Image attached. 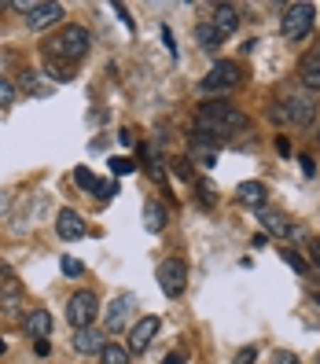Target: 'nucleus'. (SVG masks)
<instances>
[{
  "mask_svg": "<svg viewBox=\"0 0 320 364\" xmlns=\"http://www.w3.org/2000/svg\"><path fill=\"white\" fill-rule=\"evenodd\" d=\"M199 125L210 133V140L218 144L232 133H247L250 129V118L240 111V107H232V103H203L199 107Z\"/></svg>",
  "mask_w": 320,
  "mask_h": 364,
  "instance_id": "obj_1",
  "label": "nucleus"
},
{
  "mask_svg": "<svg viewBox=\"0 0 320 364\" xmlns=\"http://www.w3.org/2000/svg\"><path fill=\"white\" fill-rule=\"evenodd\" d=\"M48 52L59 55V59H81L85 52H89V30L85 26H63L52 41H48Z\"/></svg>",
  "mask_w": 320,
  "mask_h": 364,
  "instance_id": "obj_2",
  "label": "nucleus"
},
{
  "mask_svg": "<svg viewBox=\"0 0 320 364\" xmlns=\"http://www.w3.org/2000/svg\"><path fill=\"white\" fill-rule=\"evenodd\" d=\"M313 4H291L287 15H284V23H280V33L287 41H302L309 30H313Z\"/></svg>",
  "mask_w": 320,
  "mask_h": 364,
  "instance_id": "obj_3",
  "label": "nucleus"
},
{
  "mask_svg": "<svg viewBox=\"0 0 320 364\" xmlns=\"http://www.w3.org/2000/svg\"><path fill=\"white\" fill-rule=\"evenodd\" d=\"M96 313H100V302H96L92 291H78V294L70 298V306H67V320H70L78 331H81V328H92Z\"/></svg>",
  "mask_w": 320,
  "mask_h": 364,
  "instance_id": "obj_4",
  "label": "nucleus"
},
{
  "mask_svg": "<svg viewBox=\"0 0 320 364\" xmlns=\"http://www.w3.org/2000/svg\"><path fill=\"white\" fill-rule=\"evenodd\" d=\"M159 287H162L169 298L184 294V287H188V265H184L181 258H166V262L159 265Z\"/></svg>",
  "mask_w": 320,
  "mask_h": 364,
  "instance_id": "obj_5",
  "label": "nucleus"
},
{
  "mask_svg": "<svg viewBox=\"0 0 320 364\" xmlns=\"http://www.w3.org/2000/svg\"><path fill=\"white\" fill-rule=\"evenodd\" d=\"M133 309H137V294H129V291L118 294L114 302L107 306V313H103V328H107V331H122L125 320L133 316Z\"/></svg>",
  "mask_w": 320,
  "mask_h": 364,
  "instance_id": "obj_6",
  "label": "nucleus"
},
{
  "mask_svg": "<svg viewBox=\"0 0 320 364\" xmlns=\"http://www.w3.org/2000/svg\"><path fill=\"white\" fill-rule=\"evenodd\" d=\"M240 81V67L236 63H213V70L203 77V92H225Z\"/></svg>",
  "mask_w": 320,
  "mask_h": 364,
  "instance_id": "obj_7",
  "label": "nucleus"
},
{
  "mask_svg": "<svg viewBox=\"0 0 320 364\" xmlns=\"http://www.w3.org/2000/svg\"><path fill=\"white\" fill-rule=\"evenodd\" d=\"M155 335H159V316H144V320H137L133 331H129V353H144V350L155 342Z\"/></svg>",
  "mask_w": 320,
  "mask_h": 364,
  "instance_id": "obj_8",
  "label": "nucleus"
},
{
  "mask_svg": "<svg viewBox=\"0 0 320 364\" xmlns=\"http://www.w3.org/2000/svg\"><path fill=\"white\" fill-rule=\"evenodd\" d=\"M258 221H262V232H265V235H276V240H287V235L294 232V228H291V221H287V213L272 210V206L258 210Z\"/></svg>",
  "mask_w": 320,
  "mask_h": 364,
  "instance_id": "obj_9",
  "label": "nucleus"
},
{
  "mask_svg": "<svg viewBox=\"0 0 320 364\" xmlns=\"http://www.w3.org/2000/svg\"><path fill=\"white\" fill-rule=\"evenodd\" d=\"M284 111H287V122L309 125L313 114H316V103H313L309 96H291V100H284Z\"/></svg>",
  "mask_w": 320,
  "mask_h": 364,
  "instance_id": "obj_10",
  "label": "nucleus"
},
{
  "mask_svg": "<svg viewBox=\"0 0 320 364\" xmlns=\"http://www.w3.org/2000/svg\"><path fill=\"white\" fill-rule=\"evenodd\" d=\"M59 18H63V4H33L26 11V26L30 30H45V26L59 23Z\"/></svg>",
  "mask_w": 320,
  "mask_h": 364,
  "instance_id": "obj_11",
  "label": "nucleus"
},
{
  "mask_svg": "<svg viewBox=\"0 0 320 364\" xmlns=\"http://www.w3.org/2000/svg\"><path fill=\"white\" fill-rule=\"evenodd\" d=\"M55 232H59L67 243H74V240H81V235H85V221L78 218L74 210H59V213H55Z\"/></svg>",
  "mask_w": 320,
  "mask_h": 364,
  "instance_id": "obj_12",
  "label": "nucleus"
},
{
  "mask_svg": "<svg viewBox=\"0 0 320 364\" xmlns=\"http://www.w3.org/2000/svg\"><path fill=\"white\" fill-rule=\"evenodd\" d=\"M236 199H240L243 206L265 210V199H269V191H265V184H262V181H243V184L236 188Z\"/></svg>",
  "mask_w": 320,
  "mask_h": 364,
  "instance_id": "obj_13",
  "label": "nucleus"
},
{
  "mask_svg": "<svg viewBox=\"0 0 320 364\" xmlns=\"http://www.w3.org/2000/svg\"><path fill=\"white\" fill-rule=\"evenodd\" d=\"M298 77H302V85L309 92H320V52L302 55V63H298Z\"/></svg>",
  "mask_w": 320,
  "mask_h": 364,
  "instance_id": "obj_14",
  "label": "nucleus"
},
{
  "mask_svg": "<svg viewBox=\"0 0 320 364\" xmlns=\"http://www.w3.org/2000/svg\"><path fill=\"white\" fill-rule=\"evenodd\" d=\"M107 346V338H103V331H96V328H81L78 335H74V350L78 353H100Z\"/></svg>",
  "mask_w": 320,
  "mask_h": 364,
  "instance_id": "obj_15",
  "label": "nucleus"
},
{
  "mask_svg": "<svg viewBox=\"0 0 320 364\" xmlns=\"http://www.w3.org/2000/svg\"><path fill=\"white\" fill-rule=\"evenodd\" d=\"M26 335L48 338V335H52V313H48V309H30V313H26Z\"/></svg>",
  "mask_w": 320,
  "mask_h": 364,
  "instance_id": "obj_16",
  "label": "nucleus"
},
{
  "mask_svg": "<svg viewBox=\"0 0 320 364\" xmlns=\"http://www.w3.org/2000/svg\"><path fill=\"white\" fill-rule=\"evenodd\" d=\"M236 26H240V11L232 8V4H221L218 11H213V30H218L221 37L236 33Z\"/></svg>",
  "mask_w": 320,
  "mask_h": 364,
  "instance_id": "obj_17",
  "label": "nucleus"
},
{
  "mask_svg": "<svg viewBox=\"0 0 320 364\" xmlns=\"http://www.w3.org/2000/svg\"><path fill=\"white\" fill-rule=\"evenodd\" d=\"M140 218H144V228L147 232H162L166 228V206H159V203H144V213H140Z\"/></svg>",
  "mask_w": 320,
  "mask_h": 364,
  "instance_id": "obj_18",
  "label": "nucleus"
},
{
  "mask_svg": "<svg viewBox=\"0 0 320 364\" xmlns=\"http://www.w3.org/2000/svg\"><path fill=\"white\" fill-rule=\"evenodd\" d=\"M129 346H122V342H107V346L100 350V360L103 364H129Z\"/></svg>",
  "mask_w": 320,
  "mask_h": 364,
  "instance_id": "obj_19",
  "label": "nucleus"
},
{
  "mask_svg": "<svg viewBox=\"0 0 320 364\" xmlns=\"http://www.w3.org/2000/svg\"><path fill=\"white\" fill-rule=\"evenodd\" d=\"M196 41H199V48L213 52V48H218V41H221V33L213 30V23H199V30H196Z\"/></svg>",
  "mask_w": 320,
  "mask_h": 364,
  "instance_id": "obj_20",
  "label": "nucleus"
},
{
  "mask_svg": "<svg viewBox=\"0 0 320 364\" xmlns=\"http://www.w3.org/2000/svg\"><path fill=\"white\" fill-rule=\"evenodd\" d=\"M0 306H4V313H18V306H23V291H18V284H15V280H8L4 298H0Z\"/></svg>",
  "mask_w": 320,
  "mask_h": 364,
  "instance_id": "obj_21",
  "label": "nucleus"
},
{
  "mask_svg": "<svg viewBox=\"0 0 320 364\" xmlns=\"http://www.w3.org/2000/svg\"><path fill=\"white\" fill-rule=\"evenodd\" d=\"M133 169H137V162H133V159H125V155L111 159V173H118V177H125V173H133Z\"/></svg>",
  "mask_w": 320,
  "mask_h": 364,
  "instance_id": "obj_22",
  "label": "nucleus"
},
{
  "mask_svg": "<svg viewBox=\"0 0 320 364\" xmlns=\"http://www.w3.org/2000/svg\"><path fill=\"white\" fill-rule=\"evenodd\" d=\"M74 181H78V188H96V177H92L89 166H78L74 169Z\"/></svg>",
  "mask_w": 320,
  "mask_h": 364,
  "instance_id": "obj_23",
  "label": "nucleus"
},
{
  "mask_svg": "<svg viewBox=\"0 0 320 364\" xmlns=\"http://www.w3.org/2000/svg\"><path fill=\"white\" fill-rule=\"evenodd\" d=\"M92 191H96L100 199H114V196H118V184H114V177H111V181H96Z\"/></svg>",
  "mask_w": 320,
  "mask_h": 364,
  "instance_id": "obj_24",
  "label": "nucleus"
},
{
  "mask_svg": "<svg viewBox=\"0 0 320 364\" xmlns=\"http://www.w3.org/2000/svg\"><path fill=\"white\" fill-rule=\"evenodd\" d=\"M15 103V85L8 77H0V107H11Z\"/></svg>",
  "mask_w": 320,
  "mask_h": 364,
  "instance_id": "obj_25",
  "label": "nucleus"
},
{
  "mask_svg": "<svg viewBox=\"0 0 320 364\" xmlns=\"http://www.w3.org/2000/svg\"><path fill=\"white\" fill-rule=\"evenodd\" d=\"M280 258H284L291 269H298V272H306V269H309V265L302 262V254H298V250H280Z\"/></svg>",
  "mask_w": 320,
  "mask_h": 364,
  "instance_id": "obj_26",
  "label": "nucleus"
},
{
  "mask_svg": "<svg viewBox=\"0 0 320 364\" xmlns=\"http://www.w3.org/2000/svg\"><path fill=\"white\" fill-rule=\"evenodd\" d=\"M59 265H63V276H81V272H85V265H81L78 258H63Z\"/></svg>",
  "mask_w": 320,
  "mask_h": 364,
  "instance_id": "obj_27",
  "label": "nucleus"
},
{
  "mask_svg": "<svg viewBox=\"0 0 320 364\" xmlns=\"http://www.w3.org/2000/svg\"><path fill=\"white\" fill-rule=\"evenodd\" d=\"M254 360H258V350H254V346H243L236 353V364H254Z\"/></svg>",
  "mask_w": 320,
  "mask_h": 364,
  "instance_id": "obj_28",
  "label": "nucleus"
},
{
  "mask_svg": "<svg viewBox=\"0 0 320 364\" xmlns=\"http://www.w3.org/2000/svg\"><path fill=\"white\" fill-rule=\"evenodd\" d=\"M174 173H177V177H184V181L191 177V169H188V162H184V159H174Z\"/></svg>",
  "mask_w": 320,
  "mask_h": 364,
  "instance_id": "obj_29",
  "label": "nucleus"
},
{
  "mask_svg": "<svg viewBox=\"0 0 320 364\" xmlns=\"http://www.w3.org/2000/svg\"><path fill=\"white\" fill-rule=\"evenodd\" d=\"M199 203L213 206V188H210V184H199Z\"/></svg>",
  "mask_w": 320,
  "mask_h": 364,
  "instance_id": "obj_30",
  "label": "nucleus"
},
{
  "mask_svg": "<svg viewBox=\"0 0 320 364\" xmlns=\"http://www.w3.org/2000/svg\"><path fill=\"white\" fill-rule=\"evenodd\" d=\"M276 364H302V360H298L294 353H287V350H280L276 353Z\"/></svg>",
  "mask_w": 320,
  "mask_h": 364,
  "instance_id": "obj_31",
  "label": "nucleus"
},
{
  "mask_svg": "<svg viewBox=\"0 0 320 364\" xmlns=\"http://www.w3.org/2000/svg\"><path fill=\"white\" fill-rule=\"evenodd\" d=\"M309 258H313V265L320 269V240H309Z\"/></svg>",
  "mask_w": 320,
  "mask_h": 364,
  "instance_id": "obj_32",
  "label": "nucleus"
},
{
  "mask_svg": "<svg viewBox=\"0 0 320 364\" xmlns=\"http://www.w3.org/2000/svg\"><path fill=\"white\" fill-rule=\"evenodd\" d=\"M162 41H166V48H169V52H174V55H177V41H174V33H169L166 26H162Z\"/></svg>",
  "mask_w": 320,
  "mask_h": 364,
  "instance_id": "obj_33",
  "label": "nucleus"
},
{
  "mask_svg": "<svg viewBox=\"0 0 320 364\" xmlns=\"http://www.w3.org/2000/svg\"><path fill=\"white\" fill-rule=\"evenodd\" d=\"M48 350H52L48 338H37V357H48Z\"/></svg>",
  "mask_w": 320,
  "mask_h": 364,
  "instance_id": "obj_34",
  "label": "nucleus"
},
{
  "mask_svg": "<svg viewBox=\"0 0 320 364\" xmlns=\"http://www.w3.org/2000/svg\"><path fill=\"white\" fill-rule=\"evenodd\" d=\"M118 140H122V144H137V136H133V129H122V133H118Z\"/></svg>",
  "mask_w": 320,
  "mask_h": 364,
  "instance_id": "obj_35",
  "label": "nucleus"
},
{
  "mask_svg": "<svg viewBox=\"0 0 320 364\" xmlns=\"http://www.w3.org/2000/svg\"><path fill=\"white\" fill-rule=\"evenodd\" d=\"M162 364H184V353H169Z\"/></svg>",
  "mask_w": 320,
  "mask_h": 364,
  "instance_id": "obj_36",
  "label": "nucleus"
},
{
  "mask_svg": "<svg viewBox=\"0 0 320 364\" xmlns=\"http://www.w3.org/2000/svg\"><path fill=\"white\" fill-rule=\"evenodd\" d=\"M4 350H8V342H4V338H0V353H4Z\"/></svg>",
  "mask_w": 320,
  "mask_h": 364,
  "instance_id": "obj_37",
  "label": "nucleus"
},
{
  "mask_svg": "<svg viewBox=\"0 0 320 364\" xmlns=\"http://www.w3.org/2000/svg\"><path fill=\"white\" fill-rule=\"evenodd\" d=\"M316 364H320V357H316Z\"/></svg>",
  "mask_w": 320,
  "mask_h": 364,
  "instance_id": "obj_38",
  "label": "nucleus"
}]
</instances>
